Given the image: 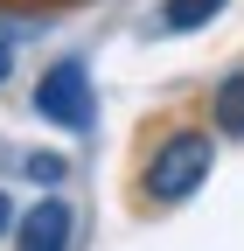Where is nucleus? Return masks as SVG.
Instances as JSON below:
<instances>
[{
  "label": "nucleus",
  "instance_id": "obj_1",
  "mask_svg": "<svg viewBox=\"0 0 244 251\" xmlns=\"http://www.w3.org/2000/svg\"><path fill=\"white\" fill-rule=\"evenodd\" d=\"M217 168V133H202V126H174L146 147V168H140V196L146 202H189L195 188L209 181Z\"/></svg>",
  "mask_w": 244,
  "mask_h": 251
},
{
  "label": "nucleus",
  "instance_id": "obj_2",
  "mask_svg": "<svg viewBox=\"0 0 244 251\" xmlns=\"http://www.w3.org/2000/svg\"><path fill=\"white\" fill-rule=\"evenodd\" d=\"M35 112L49 126H63V133H91V119H98V105H91V70L77 56L49 63V70L35 77Z\"/></svg>",
  "mask_w": 244,
  "mask_h": 251
},
{
  "label": "nucleus",
  "instance_id": "obj_3",
  "mask_svg": "<svg viewBox=\"0 0 244 251\" xmlns=\"http://www.w3.org/2000/svg\"><path fill=\"white\" fill-rule=\"evenodd\" d=\"M21 251H70V202L63 196H42L21 216Z\"/></svg>",
  "mask_w": 244,
  "mask_h": 251
},
{
  "label": "nucleus",
  "instance_id": "obj_4",
  "mask_svg": "<svg viewBox=\"0 0 244 251\" xmlns=\"http://www.w3.org/2000/svg\"><path fill=\"white\" fill-rule=\"evenodd\" d=\"M209 126H217L223 140H244V70H230L209 91Z\"/></svg>",
  "mask_w": 244,
  "mask_h": 251
},
{
  "label": "nucleus",
  "instance_id": "obj_5",
  "mask_svg": "<svg viewBox=\"0 0 244 251\" xmlns=\"http://www.w3.org/2000/svg\"><path fill=\"white\" fill-rule=\"evenodd\" d=\"M230 7V0H161V28L168 35H195V28H209Z\"/></svg>",
  "mask_w": 244,
  "mask_h": 251
},
{
  "label": "nucleus",
  "instance_id": "obj_6",
  "mask_svg": "<svg viewBox=\"0 0 244 251\" xmlns=\"http://www.w3.org/2000/svg\"><path fill=\"white\" fill-rule=\"evenodd\" d=\"M7 63H14V49H7V35H0V84H7Z\"/></svg>",
  "mask_w": 244,
  "mask_h": 251
},
{
  "label": "nucleus",
  "instance_id": "obj_7",
  "mask_svg": "<svg viewBox=\"0 0 244 251\" xmlns=\"http://www.w3.org/2000/svg\"><path fill=\"white\" fill-rule=\"evenodd\" d=\"M7 224H14V209H7V196H0V230H7Z\"/></svg>",
  "mask_w": 244,
  "mask_h": 251
}]
</instances>
